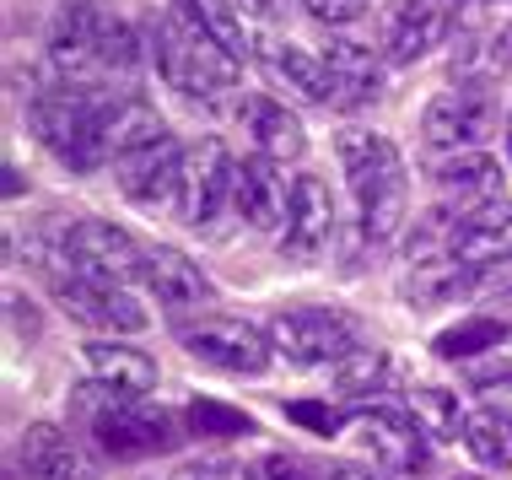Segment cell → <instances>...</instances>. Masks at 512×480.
I'll use <instances>...</instances> for the list:
<instances>
[{"mask_svg":"<svg viewBox=\"0 0 512 480\" xmlns=\"http://www.w3.org/2000/svg\"><path fill=\"white\" fill-rule=\"evenodd\" d=\"M71 421L108 459H151L178 448V421L162 405H146L141 394H124L114 383L92 378L71 389Z\"/></svg>","mask_w":512,"mask_h":480,"instance_id":"1","label":"cell"},{"mask_svg":"<svg viewBox=\"0 0 512 480\" xmlns=\"http://www.w3.org/2000/svg\"><path fill=\"white\" fill-rule=\"evenodd\" d=\"M335 152H340L345 184H351L356 216H362V232L372 243H389L410 211V178L399 146L378 130H345Z\"/></svg>","mask_w":512,"mask_h":480,"instance_id":"2","label":"cell"},{"mask_svg":"<svg viewBox=\"0 0 512 480\" xmlns=\"http://www.w3.org/2000/svg\"><path fill=\"white\" fill-rule=\"evenodd\" d=\"M146 38H151V60H157L162 81H168L173 92H184L189 103L216 108L227 92H238V71H243V65L232 60L227 49H216L211 38H200L195 27H184L178 11L151 17Z\"/></svg>","mask_w":512,"mask_h":480,"instance_id":"3","label":"cell"},{"mask_svg":"<svg viewBox=\"0 0 512 480\" xmlns=\"http://www.w3.org/2000/svg\"><path fill=\"white\" fill-rule=\"evenodd\" d=\"M103 103L108 98H98V92H87V87H54L49 81L44 92H27V125H33V135L71 173H98L108 162V152H103Z\"/></svg>","mask_w":512,"mask_h":480,"instance_id":"4","label":"cell"},{"mask_svg":"<svg viewBox=\"0 0 512 480\" xmlns=\"http://www.w3.org/2000/svg\"><path fill=\"white\" fill-rule=\"evenodd\" d=\"M265 335L292 367H340L351 351H362L356 324L335 308H281Z\"/></svg>","mask_w":512,"mask_h":480,"instance_id":"5","label":"cell"},{"mask_svg":"<svg viewBox=\"0 0 512 480\" xmlns=\"http://www.w3.org/2000/svg\"><path fill=\"white\" fill-rule=\"evenodd\" d=\"M178 340L195 362L216 367V373H238V378H259L270 367V335L243 319H221V313H205L195 324H178Z\"/></svg>","mask_w":512,"mask_h":480,"instance_id":"6","label":"cell"},{"mask_svg":"<svg viewBox=\"0 0 512 480\" xmlns=\"http://www.w3.org/2000/svg\"><path fill=\"white\" fill-rule=\"evenodd\" d=\"M491 125H496V98L486 81H459L453 92H437L421 114V135L432 152H480Z\"/></svg>","mask_w":512,"mask_h":480,"instance_id":"7","label":"cell"},{"mask_svg":"<svg viewBox=\"0 0 512 480\" xmlns=\"http://www.w3.org/2000/svg\"><path fill=\"white\" fill-rule=\"evenodd\" d=\"M232 173L238 162L227 157L221 135H200L184 157V184H178V216L189 227H211L221 216V205L232 200Z\"/></svg>","mask_w":512,"mask_h":480,"instance_id":"8","label":"cell"},{"mask_svg":"<svg viewBox=\"0 0 512 480\" xmlns=\"http://www.w3.org/2000/svg\"><path fill=\"white\" fill-rule=\"evenodd\" d=\"M351 427H356V437H362V448H372V459H378L389 475L410 480V475L426 470V443H432V437L415 427L410 410L362 405V410L351 416Z\"/></svg>","mask_w":512,"mask_h":480,"instance_id":"9","label":"cell"},{"mask_svg":"<svg viewBox=\"0 0 512 480\" xmlns=\"http://www.w3.org/2000/svg\"><path fill=\"white\" fill-rule=\"evenodd\" d=\"M329 238H335V195L318 173H302L281 222V259L286 265H313L329 249Z\"/></svg>","mask_w":512,"mask_h":480,"instance_id":"10","label":"cell"},{"mask_svg":"<svg viewBox=\"0 0 512 480\" xmlns=\"http://www.w3.org/2000/svg\"><path fill=\"white\" fill-rule=\"evenodd\" d=\"M49 286H54V303L87 329H103V335H135V329H146V308L124 286L81 281V276H54Z\"/></svg>","mask_w":512,"mask_h":480,"instance_id":"11","label":"cell"},{"mask_svg":"<svg viewBox=\"0 0 512 480\" xmlns=\"http://www.w3.org/2000/svg\"><path fill=\"white\" fill-rule=\"evenodd\" d=\"M442 33H448V0H394L383 11L378 54L389 65H415L426 49H437Z\"/></svg>","mask_w":512,"mask_h":480,"instance_id":"12","label":"cell"},{"mask_svg":"<svg viewBox=\"0 0 512 480\" xmlns=\"http://www.w3.org/2000/svg\"><path fill=\"white\" fill-rule=\"evenodd\" d=\"M448 254L459 259V265H475V270H491L512 259V200H480L475 211H464L459 222H453V243Z\"/></svg>","mask_w":512,"mask_h":480,"instance_id":"13","label":"cell"},{"mask_svg":"<svg viewBox=\"0 0 512 480\" xmlns=\"http://www.w3.org/2000/svg\"><path fill=\"white\" fill-rule=\"evenodd\" d=\"M11 475L17 480H87V464H81L65 427L33 421V427L17 437V448H11Z\"/></svg>","mask_w":512,"mask_h":480,"instance_id":"14","label":"cell"},{"mask_svg":"<svg viewBox=\"0 0 512 480\" xmlns=\"http://www.w3.org/2000/svg\"><path fill=\"white\" fill-rule=\"evenodd\" d=\"M184 157H189V146H178L168 135V141L119 162V189L135 205H146V211L151 205H168V200H178V184H184Z\"/></svg>","mask_w":512,"mask_h":480,"instance_id":"15","label":"cell"},{"mask_svg":"<svg viewBox=\"0 0 512 480\" xmlns=\"http://www.w3.org/2000/svg\"><path fill=\"white\" fill-rule=\"evenodd\" d=\"M232 205H238V216L248 227H281L286 222V205H292V189H286L281 178V162L254 152L238 162V173H232Z\"/></svg>","mask_w":512,"mask_h":480,"instance_id":"16","label":"cell"},{"mask_svg":"<svg viewBox=\"0 0 512 480\" xmlns=\"http://www.w3.org/2000/svg\"><path fill=\"white\" fill-rule=\"evenodd\" d=\"M259 65L270 71L275 87H286L292 98L302 103H318V108H335V76H329L324 54L302 49V44H259Z\"/></svg>","mask_w":512,"mask_h":480,"instance_id":"17","label":"cell"},{"mask_svg":"<svg viewBox=\"0 0 512 480\" xmlns=\"http://www.w3.org/2000/svg\"><path fill=\"white\" fill-rule=\"evenodd\" d=\"M146 286L157 292L162 308L184 313V308H205L211 303V276L189 259L184 249H173V243H157V249H146Z\"/></svg>","mask_w":512,"mask_h":480,"instance_id":"18","label":"cell"},{"mask_svg":"<svg viewBox=\"0 0 512 480\" xmlns=\"http://www.w3.org/2000/svg\"><path fill=\"white\" fill-rule=\"evenodd\" d=\"M324 65L335 76V108H367L383 98V54L356 38H329Z\"/></svg>","mask_w":512,"mask_h":480,"instance_id":"19","label":"cell"},{"mask_svg":"<svg viewBox=\"0 0 512 480\" xmlns=\"http://www.w3.org/2000/svg\"><path fill=\"white\" fill-rule=\"evenodd\" d=\"M157 141H168V125H162V114L146 98L124 92V98L103 103V152L114 162L146 152V146H157Z\"/></svg>","mask_w":512,"mask_h":480,"instance_id":"20","label":"cell"},{"mask_svg":"<svg viewBox=\"0 0 512 480\" xmlns=\"http://www.w3.org/2000/svg\"><path fill=\"white\" fill-rule=\"evenodd\" d=\"M243 125H248V135H254V146L265 157H275V162H286V157H302L308 152V135H302V119L286 108L281 98H248L243 103Z\"/></svg>","mask_w":512,"mask_h":480,"instance_id":"21","label":"cell"},{"mask_svg":"<svg viewBox=\"0 0 512 480\" xmlns=\"http://www.w3.org/2000/svg\"><path fill=\"white\" fill-rule=\"evenodd\" d=\"M173 11L184 17V27H195L200 38H211L216 49H227L232 60H248L254 44H248V27H243V11L232 0H173Z\"/></svg>","mask_w":512,"mask_h":480,"instance_id":"22","label":"cell"},{"mask_svg":"<svg viewBox=\"0 0 512 480\" xmlns=\"http://www.w3.org/2000/svg\"><path fill=\"white\" fill-rule=\"evenodd\" d=\"M87 367H92V378L114 383V389H124V394H151V389H157V362H151L146 351L114 340V335L92 340V346H87Z\"/></svg>","mask_w":512,"mask_h":480,"instance_id":"23","label":"cell"},{"mask_svg":"<svg viewBox=\"0 0 512 480\" xmlns=\"http://www.w3.org/2000/svg\"><path fill=\"white\" fill-rule=\"evenodd\" d=\"M426 173L442 195H491L496 178H502L491 152H437L426 162Z\"/></svg>","mask_w":512,"mask_h":480,"instance_id":"24","label":"cell"},{"mask_svg":"<svg viewBox=\"0 0 512 480\" xmlns=\"http://www.w3.org/2000/svg\"><path fill=\"white\" fill-rule=\"evenodd\" d=\"M480 281L475 265H459V259H426V265H415V276L405 281V297L415 308H432V303H453V297H464L469 286Z\"/></svg>","mask_w":512,"mask_h":480,"instance_id":"25","label":"cell"},{"mask_svg":"<svg viewBox=\"0 0 512 480\" xmlns=\"http://www.w3.org/2000/svg\"><path fill=\"white\" fill-rule=\"evenodd\" d=\"M405 410L415 416V427H421L432 443H459L464 437V405H459V394H448V389H437V383H421V389H410V400Z\"/></svg>","mask_w":512,"mask_h":480,"instance_id":"26","label":"cell"},{"mask_svg":"<svg viewBox=\"0 0 512 480\" xmlns=\"http://www.w3.org/2000/svg\"><path fill=\"white\" fill-rule=\"evenodd\" d=\"M507 319H496V313H469V319H459L453 329H442V335L432 340V351L442 356V362H464V356H480V351H502L507 340Z\"/></svg>","mask_w":512,"mask_h":480,"instance_id":"27","label":"cell"},{"mask_svg":"<svg viewBox=\"0 0 512 480\" xmlns=\"http://www.w3.org/2000/svg\"><path fill=\"white\" fill-rule=\"evenodd\" d=\"M464 448L475 454L486 470H502L512 475V416H502V410L480 405L475 416L464 421Z\"/></svg>","mask_w":512,"mask_h":480,"instance_id":"28","label":"cell"},{"mask_svg":"<svg viewBox=\"0 0 512 480\" xmlns=\"http://www.w3.org/2000/svg\"><path fill=\"white\" fill-rule=\"evenodd\" d=\"M389 378H394V362L383 351H351L345 362L335 367V389L340 394H383L389 389Z\"/></svg>","mask_w":512,"mask_h":480,"instance_id":"29","label":"cell"},{"mask_svg":"<svg viewBox=\"0 0 512 480\" xmlns=\"http://www.w3.org/2000/svg\"><path fill=\"white\" fill-rule=\"evenodd\" d=\"M491 22V0H448V38H453V65H469L480 49V33Z\"/></svg>","mask_w":512,"mask_h":480,"instance_id":"30","label":"cell"},{"mask_svg":"<svg viewBox=\"0 0 512 480\" xmlns=\"http://www.w3.org/2000/svg\"><path fill=\"white\" fill-rule=\"evenodd\" d=\"M184 427L195 432V437H243V432H254V421H248L243 410H232V405L195 400V405L184 410Z\"/></svg>","mask_w":512,"mask_h":480,"instance_id":"31","label":"cell"},{"mask_svg":"<svg viewBox=\"0 0 512 480\" xmlns=\"http://www.w3.org/2000/svg\"><path fill=\"white\" fill-rule=\"evenodd\" d=\"M286 416H292L297 427L318 432V437H340L345 427H351L356 410H340V405H329V400H292V405H286Z\"/></svg>","mask_w":512,"mask_h":480,"instance_id":"32","label":"cell"},{"mask_svg":"<svg viewBox=\"0 0 512 480\" xmlns=\"http://www.w3.org/2000/svg\"><path fill=\"white\" fill-rule=\"evenodd\" d=\"M173 480H259V470L232 464V459H195V464H184Z\"/></svg>","mask_w":512,"mask_h":480,"instance_id":"33","label":"cell"},{"mask_svg":"<svg viewBox=\"0 0 512 480\" xmlns=\"http://www.w3.org/2000/svg\"><path fill=\"white\" fill-rule=\"evenodd\" d=\"M308 17H318L324 27H345V22H362L367 17V0H302Z\"/></svg>","mask_w":512,"mask_h":480,"instance_id":"34","label":"cell"},{"mask_svg":"<svg viewBox=\"0 0 512 480\" xmlns=\"http://www.w3.org/2000/svg\"><path fill=\"white\" fill-rule=\"evenodd\" d=\"M259 480H318V470L302 464L297 454H265L259 459Z\"/></svg>","mask_w":512,"mask_h":480,"instance_id":"35","label":"cell"},{"mask_svg":"<svg viewBox=\"0 0 512 480\" xmlns=\"http://www.w3.org/2000/svg\"><path fill=\"white\" fill-rule=\"evenodd\" d=\"M475 389L486 394V405H491V410H502V416H512V373H507V378H480Z\"/></svg>","mask_w":512,"mask_h":480,"instance_id":"36","label":"cell"},{"mask_svg":"<svg viewBox=\"0 0 512 480\" xmlns=\"http://www.w3.org/2000/svg\"><path fill=\"white\" fill-rule=\"evenodd\" d=\"M6 308H11V324L27 329V335H38V313H33V303H27L22 292H11V297H6Z\"/></svg>","mask_w":512,"mask_h":480,"instance_id":"37","label":"cell"},{"mask_svg":"<svg viewBox=\"0 0 512 480\" xmlns=\"http://www.w3.org/2000/svg\"><path fill=\"white\" fill-rule=\"evenodd\" d=\"M491 65H496V71H512V22L491 38Z\"/></svg>","mask_w":512,"mask_h":480,"instance_id":"38","label":"cell"},{"mask_svg":"<svg viewBox=\"0 0 512 480\" xmlns=\"http://www.w3.org/2000/svg\"><path fill=\"white\" fill-rule=\"evenodd\" d=\"M318 480H378L372 470H362V464H324V470H318Z\"/></svg>","mask_w":512,"mask_h":480,"instance_id":"39","label":"cell"},{"mask_svg":"<svg viewBox=\"0 0 512 480\" xmlns=\"http://www.w3.org/2000/svg\"><path fill=\"white\" fill-rule=\"evenodd\" d=\"M232 6H238L243 17H270V0H232Z\"/></svg>","mask_w":512,"mask_h":480,"instance_id":"40","label":"cell"},{"mask_svg":"<svg viewBox=\"0 0 512 480\" xmlns=\"http://www.w3.org/2000/svg\"><path fill=\"white\" fill-rule=\"evenodd\" d=\"M6 195H22V173L11 168V162H6Z\"/></svg>","mask_w":512,"mask_h":480,"instance_id":"41","label":"cell"},{"mask_svg":"<svg viewBox=\"0 0 512 480\" xmlns=\"http://www.w3.org/2000/svg\"><path fill=\"white\" fill-rule=\"evenodd\" d=\"M496 308H502V313H496V319H507V324H512V292H507V297H502V303H496Z\"/></svg>","mask_w":512,"mask_h":480,"instance_id":"42","label":"cell"},{"mask_svg":"<svg viewBox=\"0 0 512 480\" xmlns=\"http://www.w3.org/2000/svg\"><path fill=\"white\" fill-rule=\"evenodd\" d=\"M507 157H512V114H507Z\"/></svg>","mask_w":512,"mask_h":480,"instance_id":"43","label":"cell"},{"mask_svg":"<svg viewBox=\"0 0 512 480\" xmlns=\"http://www.w3.org/2000/svg\"><path fill=\"white\" fill-rule=\"evenodd\" d=\"M453 480H480V475H453Z\"/></svg>","mask_w":512,"mask_h":480,"instance_id":"44","label":"cell"}]
</instances>
